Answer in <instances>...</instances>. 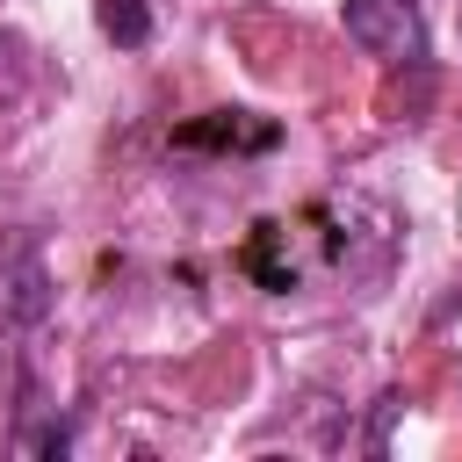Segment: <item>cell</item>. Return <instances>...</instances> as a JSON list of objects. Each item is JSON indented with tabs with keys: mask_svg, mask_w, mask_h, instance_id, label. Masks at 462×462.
I'll return each instance as SVG.
<instances>
[{
	"mask_svg": "<svg viewBox=\"0 0 462 462\" xmlns=\"http://www.w3.org/2000/svg\"><path fill=\"white\" fill-rule=\"evenodd\" d=\"M94 22H101V36L123 43V51H144V43H152V0H94Z\"/></svg>",
	"mask_w": 462,
	"mask_h": 462,
	"instance_id": "cell-3",
	"label": "cell"
},
{
	"mask_svg": "<svg viewBox=\"0 0 462 462\" xmlns=\"http://www.w3.org/2000/svg\"><path fill=\"white\" fill-rule=\"evenodd\" d=\"M51 310V274H43V253L36 238H14L0 253V318L7 325H36Z\"/></svg>",
	"mask_w": 462,
	"mask_h": 462,
	"instance_id": "cell-2",
	"label": "cell"
},
{
	"mask_svg": "<svg viewBox=\"0 0 462 462\" xmlns=\"http://www.w3.org/2000/svg\"><path fill=\"white\" fill-rule=\"evenodd\" d=\"M397 411H404V397H397V390H383V397H375V426H368V455H383V448H390V419H397Z\"/></svg>",
	"mask_w": 462,
	"mask_h": 462,
	"instance_id": "cell-5",
	"label": "cell"
},
{
	"mask_svg": "<svg viewBox=\"0 0 462 462\" xmlns=\"http://www.w3.org/2000/svg\"><path fill=\"white\" fill-rule=\"evenodd\" d=\"M346 36L383 65H426V22L419 0H339Z\"/></svg>",
	"mask_w": 462,
	"mask_h": 462,
	"instance_id": "cell-1",
	"label": "cell"
},
{
	"mask_svg": "<svg viewBox=\"0 0 462 462\" xmlns=\"http://www.w3.org/2000/svg\"><path fill=\"white\" fill-rule=\"evenodd\" d=\"M22 58H29V51H22V36H7V29H0V101H14V94H22Z\"/></svg>",
	"mask_w": 462,
	"mask_h": 462,
	"instance_id": "cell-4",
	"label": "cell"
}]
</instances>
